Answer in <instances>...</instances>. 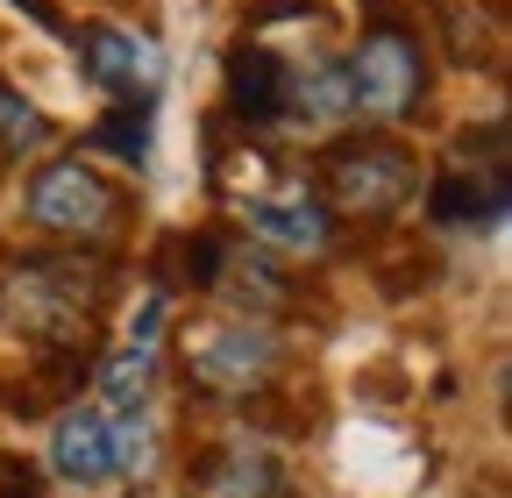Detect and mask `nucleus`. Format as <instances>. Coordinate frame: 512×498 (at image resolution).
<instances>
[{"mask_svg": "<svg viewBox=\"0 0 512 498\" xmlns=\"http://www.w3.org/2000/svg\"><path fill=\"white\" fill-rule=\"evenodd\" d=\"M29 221L50 235H72V242H107L121 221V193L79 157H57L29 178Z\"/></svg>", "mask_w": 512, "mask_h": 498, "instance_id": "nucleus-3", "label": "nucleus"}, {"mask_svg": "<svg viewBox=\"0 0 512 498\" xmlns=\"http://www.w3.org/2000/svg\"><path fill=\"white\" fill-rule=\"evenodd\" d=\"M43 143H50V121H43L22 93L0 86V150H8V157H29V150H43Z\"/></svg>", "mask_w": 512, "mask_h": 498, "instance_id": "nucleus-14", "label": "nucleus"}, {"mask_svg": "<svg viewBox=\"0 0 512 498\" xmlns=\"http://www.w3.org/2000/svg\"><path fill=\"white\" fill-rule=\"evenodd\" d=\"M150 107H114L100 129H93V150H107V157H121V164H150Z\"/></svg>", "mask_w": 512, "mask_h": 498, "instance_id": "nucleus-13", "label": "nucleus"}, {"mask_svg": "<svg viewBox=\"0 0 512 498\" xmlns=\"http://www.w3.org/2000/svg\"><path fill=\"white\" fill-rule=\"evenodd\" d=\"M242 221H249V235H256V242L292 249V257H320V249L335 242L328 207H320L306 185H256V193L242 200Z\"/></svg>", "mask_w": 512, "mask_h": 498, "instance_id": "nucleus-6", "label": "nucleus"}, {"mask_svg": "<svg viewBox=\"0 0 512 498\" xmlns=\"http://www.w3.org/2000/svg\"><path fill=\"white\" fill-rule=\"evenodd\" d=\"M320 185H328V200L342 214H363V221H384L413 200L420 185V157L392 136H349L320 157Z\"/></svg>", "mask_w": 512, "mask_h": 498, "instance_id": "nucleus-2", "label": "nucleus"}, {"mask_svg": "<svg viewBox=\"0 0 512 498\" xmlns=\"http://www.w3.org/2000/svg\"><path fill=\"white\" fill-rule=\"evenodd\" d=\"M342 79H349V107H363V114H377V121H406V114L420 107V93H427V50H420V36L406 29V15L370 8V29H363V43L349 50Z\"/></svg>", "mask_w": 512, "mask_h": 498, "instance_id": "nucleus-1", "label": "nucleus"}, {"mask_svg": "<svg viewBox=\"0 0 512 498\" xmlns=\"http://www.w3.org/2000/svg\"><path fill=\"white\" fill-rule=\"evenodd\" d=\"M221 72H228V114L242 121V129H271V121H285V57L271 43L242 36Z\"/></svg>", "mask_w": 512, "mask_h": 498, "instance_id": "nucleus-8", "label": "nucleus"}, {"mask_svg": "<svg viewBox=\"0 0 512 498\" xmlns=\"http://www.w3.org/2000/svg\"><path fill=\"white\" fill-rule=\"evenodd\" d=\"M200 491L207 498H292V484L271 456H221V449H207Z\"/></svg>", "mask_w": 512, "mask_h": 498, "instance_id": "nucleus-12", "label": "nucleus"}, {"mask_svg": "<svg viewBox=\"0 0 512 498\" xmlns=\"http://www.w3.org/2000/svg\"><path fill=\"white\" fill-rule=\"evenodd\" d=\"M178 271H185V285H192V292H214V278L228 271L221 235H192V242H178Z\"/></svg>", "mask_w": 512, "mask_h": 498, "instance_id": "nucleus-15", "label": "nucleus"}, {"mask_svg": "<svg viewBox=\"0 0 512 498\" xmlns=\"http://www.w3.org/2000/svg\"><path fill=\"white\" fill-rule=\"evenodd\" d=\"M427 221L434 228H477V235H491L498 221H505V171H441L434 185H427Z\"/></svg>", "mask_w": 512, "mask_h": 498, "instance_id": "nucleus-10", "label": "nucleus"}, {"mask_svg": "<svg viewBox=\"0 0 512 498\" xmlns=\"http://www.w3.org/2000/svg\"><path fill=\"white\" fill-rule=\"evenodd\" d=\"M50 470L64 484H79V491L107 484L114 477V427H107V413H93V406L57 413V427H50Z\"/></svg>", "mask_w": 512, "mask_h": 498, "instance_id": "nucleus-9", "label": "nucleus"}, {"mask_svg": "<svg viewBox=\"0 0 512 498\" xmlns=\"http://www.w3.org/2000/svg\"><path fill=\"white\" fill-rule=\"evenodd\" d=\"M356 114L349 107V79L335 57H285V121H306V129H320V121H342Z\"/></svg>", "mask_w": 512, "mask_h": 498, "instance_id": "nucleus-11", "label": "nucleus"}, {"mask_svg": "<svg viewBox=\"0 0 512 498\" xmlns=\"http://www.w3.org/2000/svg\"><path fill=\"white\" fill-rule=\"evenodd\" d=\"M86 50V79L100 93H114V107H150L157 86H164V50L136 29H121V22H93L79 36Z\"/></svg>", "mask_w": 512, "mask_h": 498, "instance_id": "nucleus-4", "label": "nucleus"}, {"mask_svg": "<svg viewBox=\"0 0 512 498\" xmlns=\"http://www.w3.org/2000/svg\"><path fill=\"white\" fill-rule=\"evenodd\" d=\"M271 370H278V342L264 328H249V321L192 335V385H207L221 399H249Z\"/></svg>", "mask_w": 512, "mask_h": 498, "instance_id": "nucleus-5", "label": "nucleus"}, {"mask_svg": "<svg viewBox=\"0 0 512 498\" xmlns=\"http://www.w3.org/2000/svg\"><path fill=\"white\" fill-rule=\"evenodd\" d=\"M164 292H143V314H136V328H128V342L100 363V399H107V413L114 420H128V413H143V399H150V378H157V356H164Z\"/></svg>", "mask_w": 512, "mask_h": 498, "instance_id": "nucleus-7", "label": "nucleus"}, {"mask_svg": "<svg viewBox=\"0 0 512 498\" xmlns=\"http://www.w3.org/2000/svg\"><path fill=\"white\" fill-rule=\"evenodd\" d=\"M0 498H43V477L29 456H0Z\"/></svg>", "mask_w": 512, "mask_h": 498, "instance_id": "nucleus-16", "label": "nucleus"}]
</instances>
